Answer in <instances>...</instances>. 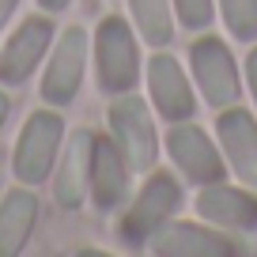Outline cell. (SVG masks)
<instances>
[{"label": "cell", "mask_w": 257, "mask_h": 257, "mask_svg": "<svg viewBox=\"0 0 257 257\" xmlns=\"http://www.w3.org/2000/svg\"><path fill=\"white\" fill-rule=\"evenodd\" d=\"M178 197H182V193H178L174 178L155 174L152 182L144 185V193L137 197V204L128 208V216L121 219V238H125L128 246H140L144 238H152L170 219V212L178 208Z\"/></svg>", "instance_id": "1"}, {"label": "cell", "mask_w": 257, "mask_h": 257, "mask_svg": "<svg viewBox=\"0 0 257 257\" xmlns=\"http://www.w3.org/2000/svg\"><path fill=\"white\" fill-rule=\"evenodd\" d=\"M193 72L197 83L204 91V102L212 106H231L238 102V68H234V57L227 53V46L219 38H201L193 46Z\"/></svg>", "instance_id": "2"}, {"label": "cell", "mask_w": 257, "mask_h": 257, "mask_svg": "<svg viewBox=\"0 0 257 257\" xmlns=\"http://www.w3.org/2000/svg\"><path fill=\"white\" fill-rule=\"evenodd\" d=\"M83 61H87V34L80 27H68L61 34V42H57L53 61L46 68V80H42L46 102H53V106L72 102L76 91H80V80H83Z\"/></svg>", "instance_id": "3"}, {"label": "cell", "mask_w": 257, "mask_h": 257, "mask_svg": "<svg viewBox=\"0 0 257 257\" xmlns=\"http://www.w3.org/2000/svg\"><path fill=\"white\" fill-rule=\"evenodd\" d=\"M98 76L106 91H128L140 76L137 42L121 19H106L98 27Z\"/></svg>", "instance_id": "4"}, {"label": "cell", "mask_w": 257, "mask_h": 257, "mask_svg": "<svg viewBox=\"0 0 257 257\" xmlns=\"http://www.w3.org/2000/svg\"><path fill=\"white\" fill-rule=\"evenodd\" d=\"M57 144H61V117L57 113H34L27 121L23 137H19V148H16V174L19 182L34 185L49 174L53 167V155H57Z\"/></svg>", "instance_id": "5"}, {"label": "cell", "mask_w": 257, "mask_h": 257, "mask_svg": "<svg viewBox=\"0 0 257 257\" xmlns=\"http://www.w3.org/2000/svg\"><path fill=\"white\" fill-rule=\"evenodd\" d=\"M110 125L113 137H117V148L125 155L128 167H152L155 163V128L148 121V110L140 98H121V102L110 106Z\"/></svg>", "instance_id": "6"}, {"label": "cell", "mask_w": 257, "mask_h": 257, "mask_svg": "<svg viewBox=\"0 0 257 257\" xmlns=\"http://www.w3.org/2000/svg\"><path fill=\"white\" fill-rule=\"evenodd\" d=\"M167 144H170L174 163L185 170V178H193V182H201V185H212V182H219V178H223V163H219L216 148L208 144V137H204L201 128L174 125Z\"/></svg>", "instance_id": "7"}, {"label": "cell", "mask_w": 257, "mask_h": 257, "mask_svg": "<svg viewBox=\"0 0 257 257\" xmlns=\"http://www.w3.org/2000/svg\"><path fill=\"white\" fill-rule=\"evenodd\" d=\"M49 38H53V27L46 19H27L16 34L4 46V57H0V80L4 83H23L27 76L34 72L38 57L46 53Z\"/></svg>", "instance_id": "8"}, {"label": "cell", "mask_w": 257, "mask_h": 257, "mask_svg": "<svg viewBox=\"0 0 257 257\" xmlns=\"http://www.w3.org/2000/svg\"><path fill=\"white\" fill-rule=\"evenodd\" d=\"M152 246L163 257H227V253H234L231 238H223L216 231H204V227H193V223L159 227L152 234Z\"/></svg>", "instance_id": "9"}, {"label": "cell", "mask_w": 257, "mask_h": 257, "mask_svg": "<svg viewBox=\"0 0 257 257\" xmlns=\"http://www.w3.org/2000/svg\"><path fill=\"white\" fill-rule=\"evenodd\" d=\"M148 83H152L155 106H159L170 121H185L193 113V91H189L185 72L178 68L174 57H167V53L152 57V64H148Z\"/></svg>", "instance_id": "10"}, {"label": "cell", "mask_w": 257, "mask_h": 257, "mask_svg": "<svg viewBox=\"0 0 257 257\" xmlns=\"http://www.w3.org/2000/svg\"><path fill=\"white\" fill-rule=\"evenodd\" d=\"M197 212L204 219H212V223H219V227H234V231L257 227V197H249L242 189H231V185H219V182L201 189Z\"/></svg>", "instance_id": "11"}, {"label": "cell", "mask_w": 257, "mask_h": 257, "mask_svg": "<svg viewBox=\"0 0 257 257\" xmlns=\"http://www.w3.org/2000/svg\"><path fill=\"white\" fill-rule=\"evenodd\" d=\"M219 140L227 148V159L234 163L238 178L257 185V121L246 110H231L219 117Z\"/></svg>", "instance_id": "12"}, {"label": "cell", "mask_w": 257, "mask_h": 257, "mask_svg": "<svg viewBox=\"0 0 257 257\" xmlns=\"http://www.w3.org/2000/svg\"><path fill=\"white\" fill-rule=\"evenodd\" d=\"M91 189L98 208H113L125 193V155L110 140H95L91 148Z\"/></svg>", "instance_id": "13"}, {"label": "cell", "mask_w": 257, "mask_h": 257, "mask_svg": "<svg viewBox=\"0 0 257 257\" xmlns=\"http://www.w3.org/2000/svg\"><path fill=\"white\" fill-rule=\"evenodd\" d=\"M91 148H95V137L83 128L72 137V144L64 152V167H61V178H57V201L64 208H76L83 201V185L91 182Z\"/></svg>", "instance_id": "14"}, {"label": "cell", "mask_w": 257, "mask_h": 257, "mask_svg": "<svg viewBox=\"0 0 257 257\" xmlns=\"http://www.w3.org/2000/svg\"><path fill=\"white\" fill-rule=\"evenodd\" d=\"M34 219H38V201L31 193H8V201L0 204V257H12L23 249V242L34 231Z\"/></svg>", "instance_id": "15"}, {"label": "cell", "mask_w": 257, "mask_h": 257, "mask_svg": "<svg viewBox=\"0 0 257 257\" xmlns=\"http://www.w3.org/2000/svg\"><path fill=\"white\" fill-rule=\"evenodd\" d=\"M128 8H133V19H137V27H140V34H144V42H152V46H163V42L174 34L167 0H128Z\"/></svg>", "instance_id": "16"}, {"label": "cell", "mask_w": 257, "mask_h": 257, "mask_svg": "<svg viewBox=\"0 0 257 257\" xmlns=\"http://www.w3.org/2000/svg\"><path fill=\"white\" fill-rule=\"evenodd\" d=\"M223 16L234 38H257V0H223Z\"/></svg>", "instance_id": "17"}, {"label": "cell", "mask_w": 257, "mask_h": 257, "mask_svg": "<svg viewBox=\"0 0 257 257\" xmlns=\"http://www.w3.org/2000/svg\"><path fill=\"white\" fill-rule=\"evenodd\" d=\"M178 4V16H182L185 27L201 31V27L212 23V0H174Z\"/></svg>", "instance_id": "18"}, {"label": "cell", "mask_w": 257, "mask_h": 257, "mask_svg": "<svg viewBox=\"0 0 257 257\" xmlns=\"http://www.w3.org/2000/svg\"><path fill=\"white\" fill-rule=\"evenodd\" d=\"M16 4H19V0H0V27L8 23V16L16 12Z\"/></svg>", "instance_id": "19"}, {"label": "cell", "mask_w": 257, "mask_h": 257, "mask_svg": "<svg viewBox=\"0 0 257 257\" xmlns=\"http://www.w3.org/2000/svg\"><path fill=\"white\" fill-rule=\"evenodd\" d=\"M249 87H253V98H257V49L249 53Z\"/></svg>", "instance_id": "20"}, {"label": "cell", "mask_w": 257, "mask_h": 257, "mask_svg": "<svg viewBox=\"0 0 257 257\" xmlns=\"http://www.w3.org/2000/svg\"><path fill=\"white\" fill-rule=\"evenodd\" d=\"M38 4H42V8H49V12H61L68 0H38Z\"/></svg>", "instance_id": "21"}, {"label": "cell", "mask_w": 257, "mask_h": 257, "mask_svg": "<svg viewBox=\"0 0 257 257\" xmlns=\"http://www.w3.org/2000/svg\"><path fill=\"white\" fill-rule=\"evenodd\" d=\"M4 117H8V95L0 91V125H4Z\"/></svg>", "instance_id": "22"}]
</instances>
